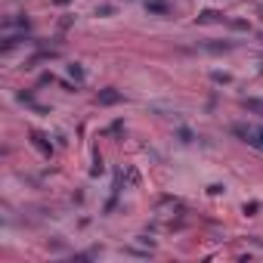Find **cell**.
<instances>
[{
  "label": "cell",
  "instance_id": "obj_1",
  "mask_svg": "<svg viewBox=\"0 0 263 263\" xmlns=\"http://www.w3.org/2000/svg\"><path fill=\"white\" fill-rule=\"evenodd\" d=\"M242 136H245V143H251V146L263 149V127H254V130H242Z\"/></svg>",
  "mask_w": 263,
  "mask_h": 263
},
{
  "label": "cell",
  "instance_id": "obj_2",
  "mask_svg": "<svg viewBox=\"0 0 263 263\" xmlns=\"http://www.w3.org/2000/svg\"><path fill=\"white\" fill-rule=\"evenodd\" d=\"M99 99H102V102H118V99H121V96H118V93H102V96H99Z\"/></svg>",
  "mask_w": 263,
  "mask_h": 263
}]
</instances>
